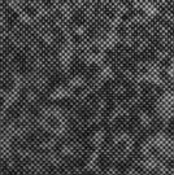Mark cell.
<instances>
[{"instance_id": "obj_1", "label": "cell", "mask_w": 174, "mask_h": 175, "mask_svg": "<svg viewBox=\"0 0 174 175\" xmlns=\"http://www.w3.org/2000/svg\"><path fill=\"white\" fill-rule=\"evenodd\" d=\"M169 165H170V167H172V169H174V157L169 161Z\"/></svg>"}]
</instances>
